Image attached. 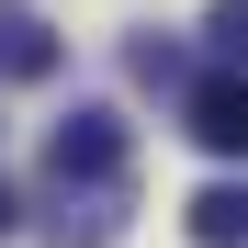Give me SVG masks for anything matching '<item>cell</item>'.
<instances>
[{
  "label": "cell",
  "instance_id": "cell-5",
  "mask_svg": "<svg viewBox=\"0 0 248 248\" xmlns=\"http://www.w3.org/2000/svg\"><path fill=\"white\" fill-rule=\"evenodd\" d=\"M181 226H192V248H248V181H203Z\"/></svg>",
  "mask_w": 248,
  "mask_h": 248
},
{
  "label": "cell",
  "instance_id": "cell-1",
  "mask_svg": "<svg viewBox=\"0 0 248 248\" xmlns=\"http://www.w3.org/2000/svg\"><path fill=\"white\" fill-rule=\"evenodd\" d=\"M124 170H136V136H124L113 102H79L46 136V181H124Z\"/></svg>",
  "mask_w": 248,
  "mask_h": 248
},
{
  "label": "cell",
  "instance_id": "cell-8",
  "mask_svg": "<svg viewBox=\"0 0 248 248\" xmlns=\"http://www.w3.org/2000/svg\"><path fill=\"white\" fill-rule=\"evenodd\" d=\"M12 226H23V192H12V181H0V237H12Z\"/></svg>",
  "mask_w": 248,
  "mask_h": 248
},
{
  "label": "cell",
  "instance_id": "cell-3",
  "mask_svg": "<svg viewBox=\"0 0 248 248\" xmlns=\"http://www.w3.org/2000/svg\"><path fill=\"white\" fill-rule=\"evenodd\" d=\"M181 136L203 158H248V68H203L181 91Z\"/></svg>",
  "mask_w": 248,
  "mask_h": 248
},
{
  "label": "cell",
  "instance_id": "cell-7",
  "mask_svg": "<svg viewBox=\"0 0 248 248\" xmlns=\"http://www.w3.org/2000/svg\"><path fill=\"white\" fill-rule=\"evenodd\" d=\"M203 46L226 68H248V0H215V12H203Z\"/></svg>",
  "mask_w": 248,
  "mask_h": 248
},
{
  "label": "cell",
  "instance_id": "cell-6",
  "mask_svg": "<svg viewBox=\"0 0 248 248\" xmlns=\"http://www.w3.org/2000/svg\"><path fill=\"white\" fill-rule=\"evenodd\" d=\"M124 68H136V79H147V91H192V57H181V46H170V34H158V23L136 34V46H124Z\"/></svg>",
  "mask_w": 248,
  "mask_h": 248
},
{
  "label": "cell",
  "instance_id": "cell-4",
  "mask_svg": "<svg viewBox=\"0 0 248 248\" xmlns=\"http://www.w3.org/2000/svg\"><path fill=\"white\" fill-rule=\"evenodd\" d=\"M57 23L34 12V0H0V79H57Z\"/></svg>",
  "mask_w": 248,
  "mask_h": 248
},
{
  "label": "cell",
  "instance_id": "cell-2",
  "mask_svg": "<svg viewBox=\"0 0 248 248\" xmlns=\"http://www.w3.org/2000/svg\"><path fill=\"white\" fill-rule=\"evenodd\" d=\"M136 215V170L124 181H46V248H113Z\"/></svg>",
  "mask_w": 248,
  "mask_h": 248
}]
</instances>
